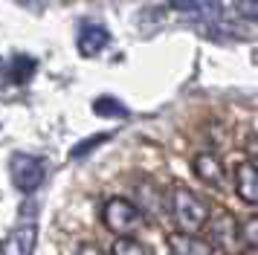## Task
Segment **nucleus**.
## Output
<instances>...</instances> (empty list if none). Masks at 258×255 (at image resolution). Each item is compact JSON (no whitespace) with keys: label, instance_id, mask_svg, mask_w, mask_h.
<instances>
[{"label":"nucleus","instance_id":"12","mask_svg":"<svg viewBox=\"0 0 258 255\" xmlns=\"http://www.w3.org/2000/svg\"><path fill=\"white\" fill-rule=\"evenodd\" d=\"M93 110L96 116H110V119H128V107L113 99V96H99L93 102Z\"/></svg>","mask_w":258,"mask_h":255},{"label":"nucleus","instance_id":"3","mask_svg":"<svg viewBox=\"0 0 258 255\" xmlns=\"http://www.w3.org/2000/svg\"><path fill=\"white\" fill-rule=\"evenodd\" d=\"M203 229L209 232L206 241L212 243V249H221V252H235V246L241 241V223L229 209H212L209 220Z\"/></svg>","mask_w":258,"mask_h":255},{"label":"nucleus","instance_id":"10","mask_svg":"<svg viewBox=\"0 0 258 255\" xmlns=\"http://www.w3.org/2000/svg\"><path fill=\"white\" fill-rule=\"evenodd\" d=\"M137 197H140V212L148 218H157L160 212H165V192L154 180H142L137 183Z\"/></svg>","mask_w":258,"mask_h":255},{"label":"nucleus","instance_id":"1","mask_svg":"<svg viewBox=\"0 0 258 255\" xmlns=\"http://www.w3.org/2000/svg\"><path fill=\"white\" fill-rule=\"evenodd\" d=\"M168 209H171V218L180 226V232H188V235H198L212 215V206L206 203V197H200L188 185H174L171 188Z\"/></svg>","mask_w":258,"mask_h":255},{"label":"nucleus","instance_id":"2","mask_svg":"<svg viewBox=\"0 0 258 255\" xmlns=\"http://www.w3.org/2000/svg\"><path fill=\"white\" fill-rule=\"evenodd\" d=\"M145 220L148 218L140 212V206L125 197H110L102 206V226L107 232H113L116 238H134V232H140L145 226Z\"/></svg>","mask_w":258,"mask_h":255},{"label":"nucleus","instance_id":"4","mask_svg":"<svg viewBox=\"0 0 258 255\" xmlns=\"http://www.w3.org/2000/svg\"><path fill=\"white\" fill-rule=\"evenodd\" d=\"M9 177H12V183L18 192H24V195H32L38 185L47 180V165L41 157L35 154H12V160H9Z\"/></svg>","mask_w":258,"mask_h":255},{"label":"nucleus","instance_id":"13","mask_svg":"<svg viewBox=\"0 0 258 255\" xmlns=\"http://www.w3.org/2000/svg\"><path fill=\"white\" fill-rule=\"evenodd\" d=\"M110 255H154V252L137 238H116L113 246H110Z\"/></svg>","mask_w":258,"mask_h":255},{"label":"nucleus","instance_id":"17","mask_svg":"<svg viewBox=\"0 0 258 255\" xmlns=\"http://www.w3.org/2000/svg\"><path fill=\"white\" fill-rule=\"evenodd\" d=\"M6 87H15V79H12L9 64H3V61H0V93L6 90Z\"/></svg>","mask_w":258,"mask_h":255},{"label":"nucleus","instance_id":"6","mask_svg":"<svg viewBox=\"0 0 258 255\" xmlns=\"http://www.w3.org/2000/svg\"><path fill=\"white\" fill-rule=\"evenodd\" d=\"M168 9L198 21H218L223 15V3L221 0H168Z\"/></svg>","mask_w":258,"mask_h":255},{"label":"nucleus","instance_id":"11","mask_svg":"<svg viewBox=\"0 0 258 255\" xmlns=\"http://www.w3.org/2000/svg\"><path fill=\"white\" fill-rule=\"evenodd\" d=\"M35 235H38V209L35 203H29L21 215V226H18V246L21 255H32L35 252Z\"/></svg>","mask_w":258,"mask_h":255},{"label":"nucleus","instance_id":"8","mask_svg":"<svg viewBox=\"0 0 258 255\" xmlns=\"http://www.w3.org/2000/svg\"><path fill=\"white\" fill-rule=\"evenodd\" d=\"M165 243H168V249L171 255H212V243L206 238H200V235H188V232H168L165 235Z\"/></svg>","mask_w":258,"mask_h":255},{"label":"nucleus","instance_id":"18","mask_svg":"<svg viewBox=\"0 0 258 255\" xmlns=\"http://www.w3.org/2000/svg\"><path fill=\"white\" fill-rule=\"evenodd\" d=\"M246 157H249V162L258 168V137H252L246 142Z\"/></svg>","mask_w":258,"mask_h":255},{"label":"nucleus","instance_id":"9","mask_svg":"<svg viewBox=\"0 0 258 255\" xmlns=\"http://www.w3.org/2000/svg\"><path fill=\"white\" fill-rule=\"evenodd\" d=\"M107 44H110V32L102 23H84L82 32H79V41H76V46L84 58H96L99 52H105Z\"/></svg>","mask_w":258,"mask_h":255},{"label":"nucleus","instance_id":"14","mask_svg":"<svg viewBox=\"0 0 258 255\" xmlns=\"http://www.w3.org/2000/svg\"><path fill=\"white\" fill-rule=\"evenodd\" d=\"M232 12L238 15V21L258 23V0H232Z\"/></svg>","mask_w":258,"mask_h":255},{"label":"nucleus","instance_id":"21","mask_svg":"<svg viewBox=\"0 0 258 255\" xmlns=\"http://www.w3.org/2000/svg\"><path fill=\"white\" fill-rule=\"evenodd\" d=\"M252 64H255V67H258V46H255V49H252Z\"/></svg>","mask_w":258,"mask_h":255},{"label":"nucleus","instance_id":"20","mask_svg":"<svg viewBox=\"0 0 258 255\" xmlns=\"http://www.w3.org/2000/svg\"><path fill=\"white\" fill-rule=\"evenodd\" d=\"M241 255H258V246H246V249H244Z\"/></svg>","mask_w":258,"mask_h":255},{"label":"nucleus","instance_id":"5","mask_svg":"<svg viewBox=\"0 0 258 255\" xmlns=\"http://www.w3.org/2000/svg\"><path fill=\"white\" fill-rule=\"evenodd\" d=\"M232 188L238 200L246 206H258V168L249 160L238 162L232 171Z\"/></svg>","mask_w":258,"mask_h":255},{"label":"nucleus","instance_id":"19","mask_svg":"<svg viewBox=\"0 0 258 255\" xmlns=\"http://www.w3.org/2000/svg\"><path fill=\"white\" fill-rule=\"evenodd\" d=\"M76 255H105V252H102V249H99L96 243H82V246H79V252H76Z\"/></svg>","mask_w":258,"mask_h":255},{"label":"nucleus","instance_id":"16","mask_svg":"<svg viewBox=\"0 0 258 255\" xmlns=\"http://www.w3.org/2000/svg\"><path fill=\"white\" fill-rule=\"evenodd\" d=\"M241 241H244L246 246H258V218L244 220V226H241Z\"/></svg>","mask_w":258,"mask_h":255},{"label":"nucleus","instance_id":"15","mask_svg":"<svg viewBox=\"0 0 258 255\" xmlns=\"http://www.w3.org/2000/svg\"><path fill=\"white\" fill-rule=\"evenodd\" d=\"M107 139H110V134H99V137H90V139H84V142H79V145H76V148L70 151V157L73 160H84V157H87V154H90V151L93 148H99V145H102V142H107Z\"/></svg>","mask_w":258,"mask_h":255},{"label":"nucleus","instance_id":"7","mask_svg":"<svg viewBox=\"0 0 258 255\" xmlns=\"http://www.w3.org/2000/svg\"><path fill=\"white\" fill-rule=\"evenodd\" d=\"M191 171H195L198 180H203V183L212 185V188H223L226 174H223L221 157H215V154H209V151H203V154H198V157L191 160Z\"/></svg>","mask_w":258,"mask_h":255}]
</instances>
